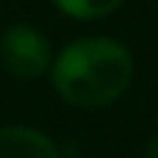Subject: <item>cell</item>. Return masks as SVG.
<instances>
[{"mask_svg": "<svg viewBox=\"0 0 158 158\" xmlns=\"http://www.w3.org/2000/svg\"><path fill=\"white\" fill-rule=\"evenodd\" d=\"M53 3L72 19H100L117 11L125 0H53Z\"/></svg>", "mask_w": 158, "mask_h": 158, "instance_id": "4", "label": "cell"}, {"mask_svg": "<svg viewBox=\"0 0 158 158\" xmlns=\"http://www.w3.org/2000/svg\"><path fill=\"white\" fill-rule=\"evenodd\" d=\"M144 158H158V136L147 144V153H144Z\"/></svg>", "mask_w": 158, "mask_h": 158, "instance_id": "5", "label": "cell"}, {"mask_svg": "<svg viewBox=\"0 0 158 158\" xmlns=\"http://www.w3.org/2000/svg\"><path fill=\"white\" fill-rule=\"evenodd\" d=\"M0 58L6 69L22 81H33L53 67V56H50V44L44 33H39L28 22H17L3 33Z\"/></svg>", "mask_w": 158, "mask_h": 158, "instance_id": "2", "label": "cell"}, {"mask_svg": "<svg viewBox=\"0 0 158 158\" xmlns=\"http://www.w3.org/2000/svg\"><path fill=\"white\" fill-rule=\"evenodd\" d=\"M58 97L75 108H103L133 81V56L108 36H83L67 44L50 67Z\"/></svg>", "mask_w": 158, "mask_h": 158, "instance_id": "1", "label": "cell"}, {"mask_svg": "<svg viewBox=\"0 0 158 158\" xmlns=\"http://www.w3.org/2000/svg\"><path fill=\"white\" fill-rule=\"evenodd\" d=\"M0 158H61V153L42 131L25 125H6L0 128Z\"/></svg>", "mask_w": 158, "mask_h": 158, "instance_id": "3", "label": "cell"}]
</instances>
